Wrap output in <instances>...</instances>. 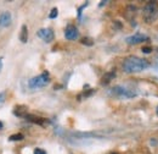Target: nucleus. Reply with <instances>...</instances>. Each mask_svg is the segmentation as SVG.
I'll use <instances>...</instances> for the list:
<instances>
[{
	"instance_id": "f257e3e1",
	"label": "nucleus",
	"mask_w": 158,
	"mask_h": 154,
	"mask_svg": "<svg viewBox=\"0 0 158 154\" xmlns=\"http://www.w3.org/2000/svg\"><path fill=\"white\" fill-rule=\"evenodd\" d=\"M123 70L127 74H134V72H140L150 67V61L143 58H138V57H128L123 60L122 64Z\"/></svg>"
},
{
	"instance_id": "f03ea898",
	"label": "nucleus",
	"mask_w": 158,
	"mask_h": 154,
	"mask_svg": "<svg viewBox=\"0 0 158 154\" xmlns=\"http://www.w3.org/2000/svg\"><path fill=\"white\" fill-rule=\"evenodd\" d=\"M142 17L146 23H153L158 19V2L157 1H148L143 6Z\"/></svg>"
},
{
	"instance_id": "7ed1b4c3",
	"label": "nucleus",
	"mask_w": 158,
	"mask_h": 154,
	"mask_svg": "<svg viewBox=\"0 0 158 154\" xmlns=\"http://www.w3.org/2000/svg\"><path fill=\"white\" fill-rule=\"evenodd\" d=\"M49 82H50L49 72H48V71H44V72H43L41 75H39V76H35V77H33V78H31L29 82H28V86H29L31 88L35 89V88L45 87Z\"/></svg>"
},
{
	"instance_id": "20e7f679",
	"label": "nucleus",
	"mask_w": 158,
	"mask_h": 154,
	"mask_svg": "<svg viewBox=\"0 0 158 154\" xmlns=\"http://www.w3.org/2000/svg\"><path fill=\"white\" fill-rule=\"evenodd\" d=\"M108 93L111 96L117 97V98H133V97L136 96V93H134L133 91H130L123 86H116V87L111 88L108 91Z\"/></svg>"
},
{
	"instance_id": "39448f33",
	"label": "nucleus",
	"mask_w": 158,
	"mask_h": 154,
	"mask_svg": "<svg viewBox=\"0 0 158 154\" xmlns=\"http://www.w3.org/2000/svg\"><path fill=\"white\" fill-rule=\"evenodd\" d=\"M64 37L68 40H76L79 37V31L78 28L73 25H68L64 29Z\"/></svg>"
},
{
	"instance_id": "423d86ee",
	"label": "nucleus",
	"mask_w": 158,
	"mask_h": 154,
	"mask_svg": "<svg viewBox=\"0 0 158 154\" xmlns=\"http://www.w3.org/2000/svg\"><path fill=\"white\" fill-rule=\"evenodd\" d=\"M38 37L40 39H43L44 42H46V43H50V42H52V39H54V31L51 29V28H41L38 31Z\"/></svg>"
},
{
	"instance_id": "0eeeda50",
	"label": "nucleus",
	"mask_w": 158,
	"mask_h": 154,
	"mask_svg": "<svg viewBox=\"0 0 158 154\" xmlns=\"http://www.w3.org/2000/svg\"><path fill=\"white\" fill-rule=\"evenodd\" d=\"M145 40H148V37L145 36V34H141V33H136V34H134V36H131V37H128V38L125 39V42H127L128 44H130V45L142 43V42H145Z\"/></svg>"
},
{
	"instance_id": "6e6552de",
	"label": "nucleus",
	"mask_w": 158,
	"mask_h": 154,
	"mask_svg": "<svg viewBox=\"0 0 158 154\" xmlns=\"http://www.w3.org/2000/svg\"><path fill=\"white\" fill-rule=\"evenodd\" d=\"M11 25V14L5 11L0 15V27H9Z\"/></svg>"
},
{
	"instance_id": "1a4fd4ad",
	"label": "nucleus",
	"mask_w": 158,
	"mask_h": 154,
	"mask_svg": "<svg viewBox=\"0 0 158 154\" xmlns=\"http://www.w3.org/2000/svg\"><path fill=\"white\" fill-rule=\"evenodd\" d=\"M24 119L29 122H33V124H37V125H43L44 122H46L45 119L43 117H39V116H35V115H31V114H27L24 116Z\"/></svg>"
},
{
	"instance_id": "9d476101",
	"label": "nucleus",
	"mask_w": 158,
	"mask_h": 154,
	"mask_svg": "<svg viewBox=\"0 0 158 154\" xmlns=\"http://www.w3.org/2000/svg\"><path fill=\"white\" fill-rule=\"evenodd\" d=\"M27 106L26 105H16L12 110V113L16 116H26L27 115Z\"/></svg>"
},
{
	"instance_id": "9b49d317",
	"label": "nucleus",
	"mask_w": 158,
	"mask_h": 154,
	"mask_svg": "<svg viewBox=\"0 0 158 154\" xmlns=\"http://www.w3.org/2000/svg\"><path fill=\"white\" fill-rule=\"evenodd\" d=\"M114 77H116V72H107V74H105L102 76V78H101V84L102 86H107Z\"/></svg>"
},
{
	"instance_id": "f8f14e48",
	"label": "nucleus",
	"mask_w": 158,
	"mask_h": 154,
	"mask_svg": "<svg viewBox=\"0 0 158 154\" xmlns=\"http://www.w3.org/2000/svg\"><path fill=\"white\" fill-rule=\"evenodd\" d=\"M20 39H21V42H22V43H27V40H28V28H27V26H26V25H23V26H22V28H21Z\"/></svg>"
},
{
	"instance_id": "ddd939ff",
	"label": "nucleus",
	"mask_w": 158,
	"mask_h": 154,
	"mask_svg": "<svg viewBox=\"0 0 158 154\" xmlns=\"http://www.w3.org/2000/svg\"><path fill=\"white\" fill-rule=\"evenodd\" d=\"M80 43L84 44V45H86V47H91V45H94V40H93L91 38H89V37H83V38L80 39Z\"/></svg>"
},
{
	"instance_id": "4468645a",
	"label": "nucleus",
	"mask_w": 158,
	"mask_h": 154,
	"mask_svg": "<svg viewBox=\"0 0 158 154\" xmlns=\"http://www.w3.org/2000/svg\"><path fill=\"white\" fill-rule=\"evenodd\" d=\"M21 139H23L22 134H16V135H12L9 137V141H21Z\"/></svg>"
},
{
	"instance_id": "2eb2a0df",
	"label": "nucleus",
	"mask_w": 158,
	"mask_h": 154,
	"mask_svg": "<svg viewBox=\"0 0 158 154\" xmlns=\"http://www.w3.org/2000/svg\"><path fill=\"white\" fill-rule=\"evenodd\" d=\"M57 14H59V10H57L56 7H54V9L50 11L49 17H50V19H56V17H57Z\"/></svg>"
},
{
	"instance_id": "dca6fc26",
	"label": "nucleus",
	"mask_w": 158,
	"mask_h": 154,
	"mask_svg": "<svg viewBox=\"0 0 158 154\" xmlns=\"http://www.w3.org/2000/svg\"><path fill=\"white\" fill-rule=\"evenodd\" d=\"M141 52H142L143 54H150V53H152V48H151V47H143V48L141 49Z\"/></svg>"
},
{
	"instance_id": "f3484780",
	"label": "nucleus",
	"mask_w": 158,
	"mask_h": 154,
	"mask_svg": "<svg viewBox=\"0 0 158 154\" xmlns=\"http://www.w3.org/2000/svg\"><path fill=\"white\" fill-rule=\"evenodd\" d=\"M34 154H46V152L44 149H40V148H35L34 149Z\"/></svg>"
},
{
	"instance_id": "a211bd4d",
	"label": "nucleus",
	"mask_w": 158,
	"mask_h": 154,
	"mask_svg": "<svg viewBox=\"0 0 158 154\" xmlns=\"http://www.w3.org/2000/svg\"><path fill=\"white\" fill-rule=\"evenodd\" d=\"M86 6H88V2H85V4H84V5H83V6L78 10V17L79 19H80V16H81V11H83V9H84V7H86Z\"/></svg>"
},
{
	"instance_id": "6ab92c4d",
	"label": "nucleus",
	"mask_w": 158,
	"mask_h": 154,
	"mask_svg": "<svg viewBox=\"0 0 158 154\" xmlns=\"http://www.w3.org/2000/svg\"><path fill=\"white\" fill-rule=\"evenodd\" d=\"M5 100V92H1L0 93V104H2Z\"/></svg>"
},
{
	"instance_id": "aec40b11",
	"label": "nucleus",
	"mask_w": 158,
	"mask_h": 154,
	"mask_svg": "<svg viewBox=\"0 0 158 154\" xmlns=\"http://www.w3.org/2000/svg\"><path fill=\"white\" fill-rule=\"evenodd\" d=\"M106 2H107V1H101V2H100V7H101V6H103V5H105V4H106Z\"/></svg>"
},
{
	"instance_id": "412c9836",
	"label": "nucleus",
	"mask_w": 158,
	"mask_h": 154,
	"mask_svg": "<svg viewBox=\"0 0 158 154\" xmlns=\"http://www.w3.org/2000/svg\"><path fill=\"white\" fill-rule=\"evenodd\" d=\"M1 66H2V58H0V70H1Z\"/></svg>"
},
{
	"instance_id": "4be33fe9",
	"label": "nucleus",
	"mask_w": 158,
	"mask_h": 154,
	"mask_svg": "<svg viewBox=\"0 0 158 154\" xmlns=\"http://www.w3.org/2000/svg\"><path fill=\"white\" fill-rule=\"evenodd\" d=\"M2 126H4V125H2V122L0 121V129H2Z\"/></svg>"
},
{
	"instance_id": "5701e85b",
	"label": "nucleus",
	"mask_w": 158,
	"mask_h": 154,
	"mask_svg": "<svg viewBox=\"0 0 158 154\" xmlns=\"http://www.w3.org/2000/svg\"><path fill=\"white\" fill-rule=\"evenodd\" d=\"M111 154H118V153H116V152H113V153H111Z\"/></svg>"
},
{
	"instance_id": "b1692460",
	"label": "nucleus",
	"mask_w": 158,
	"mask_h": 154,
	"mask_svg": "<svg viewBox=\"0 0 158 154\" xmlns=\"http://www.w3.org/2000/svg\"><path fill=\"white\" fill-rule=\"evenodd\" d=\"M156 111H157V114H158V106H157V110H156Z\"/></svg>"
}]
</instances>
